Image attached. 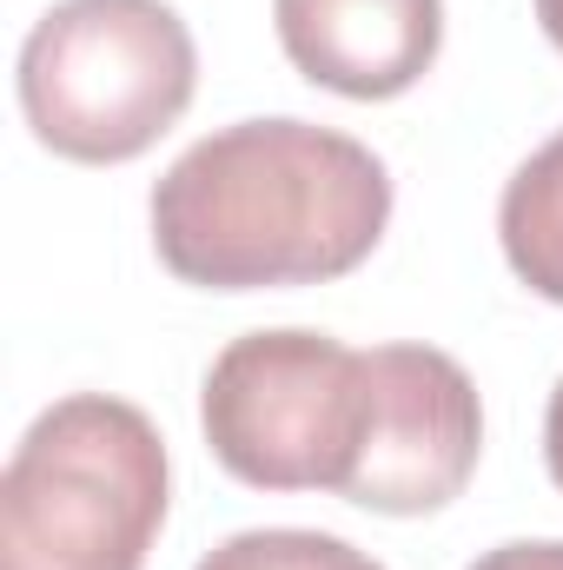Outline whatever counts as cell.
<instances>
[{"label":"cell","mask_w":563,"mask_h":570,"mask_svg":"<svg viewBox=\"0 0 563 570\" xmlns=\"http://www.w3.org/2000/svg\"><path fill=\"white\" fill-rule=\"evenodd\" d=\"M385 226V159L312 120L219 127L152 186V246L166 273L206 292L345 279L372 259Z\"/></svg>","instance_id":"6da1fadb"},{"label":"cell","mask_w":563,"mask_h":570,"mask_svg":"<svg viewBox=\"0 0 563 570\" xmlns=\"http://www.w3.org/2000/svg\"><path fill=\"white\" fill-rule=\"evenodd\" d=\"M166 491V438L140 405L60 399L0 471V570H146Z\"/></svg>","instance_id":"7a4b0ae2"},{"label":"cell","mask_w":563,"mask_h":570,"mask_svg":"<svg viewBox=\"0 0 563 570\" xmlns=\"http://www.w3.org/2000/svg\"><path fill=\"white\" fill-rule=\"evenodd\" d=\"M199 47L166 0H60L20 47L33 140L80 166H127L192 107Z\"/></svg>","instance_id":"3957f363"},{"label":"cell","mask_w":563,"mask_h":570,"mask_svg":"<svg viewBox=\"0 0 563 570\" xmlns=\"http://www.w3.org/2000/svg\"><path fill=\"white\" fill-rule=\"evenodd\" d=\"M365 419V352L305 325L233 338L199 392L213 458L253 491H345Z\"/></svg>","instance_id":"277c9868"},{"label":"cell","mask_w":563,"mask_h":570,"mask_svg":"<svg viewBox=\"0 0 563 570\" xmlns=\"http://www.w3.org/2000/svg\"><path fill=\"white\" fill-rule=\"evenodd\" d=\"M365 379L372 419L338 498L385 518L444 511L484 451V405L471 372L437 345H378L365 352Z\"/></svg>","instance_id":"5b68a950"},{"label":"cell","mask_w":563,"mask_h":570,"mask_svg":"<svg viewBox=\"0 0 563 570\" xmlns=\"http://www.w3.org/2000/svg\"><path fill=\"white\" fill-rule=\"evenodd\" d=\"M285 60L345 100L412 94L444 47V0H273Z\"/></svg>","instance_id":"8992f818"},{"label":"cell","mask_w":563,"mask_h":570,"mask_svg":"<svg viewBox=\"0 0 563 570\" xmlns=\"http://www.w3.org/2000/svg\"><path fill=\"white\" fill-rule=\"evenodd\" d=\"M497 239H504L511 273L531 285L537 298L563 305V134L544 140L504 179Z\"/></svg>","instance_id":"52a82bcc"},{"label":"cell","mask_w":563,"mask_h":570,"mask_svg":"<svg viewBox=\"0 0 563 570\" xmlns=\"http://www.w3.org/2000/svg\"><path fill=\"white\" fill-rule=\"evenodd\" d=\"M192 570H385L332 531H239Z\"/></svg>","instance_id":"ba28073f"},{"label":"cell","mask_w":563,"mask_h":570,"mask_svg":"<svg viewBox=\"0 0 563 570\" xmlns=\"http://www.w3.org/2000/svg\"><path fill=\"white\" fill-rule=\"evenodd\" d=\"M471 570H563V538H517V544H497V551H484Z\"/></svg>","instance_id":"9c48e42d"},{"label":"cell","mask_w":563,"mask_h":570,"mask_svg":"<svg viewBox=\"0 0 563 570\" xmlns=\"http://www.w3.org/2000/svg\"><path fill=\"white\" fill-rule=\"evenodd\" d=\"M544 464H551V484L563 491V379L551 392V412H544Z\"/></svg>","instance_id":"30bf717a"},{"label":"cell","mask_w":563,"mask_h":570,"mask_svg":"<svg viewBox=\"0 0 563 570\" xmlns=\"http://www.w3.org/2000/svg\"><path fill=\"white\" fill-rule=\"evenodd\" d=\"M537 27L551 33V47L563 53V0H537Z\"/></svg>","instance_id":"8fae6325"}]
</instances>
